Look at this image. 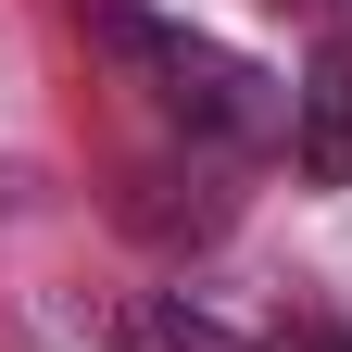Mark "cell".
Segmentation results:
<instances>
[{
	"instance_id": "obj_1",
	"label": "cell",
	"mask_w": 352,
	"mask_h": 352,
	"mask_svg": "<svg viewBox=\"0 0 352 352\" xmlns=\"http://www.w3.org/2000/svg\"><path fill=\"white\" fill-rule=\"evenodd\" d=\"M88 38H101L189 139H264V126H277V76H252L239 51H214L201 25H164L139 0H88Z\"/></svg>"
},
{
	"instance_id": "obj_2",
	"label": "cell",
	"mask_w": 352,
	"mask_h": 352,
	"mask_svg": "<svg viewBox=\"0 0 352 352\" xmlns=\"http://www.w3.org/2000/svg\"><path fill=\"white\" fill-rule=\"evenodd\" d=\"M289 164L315 189H352V51H315L289 88Z\"/></svg>"
},
{
	"instance_id": "obj_3",
	"label": "cell",
	"mask_w": 352,
	"mask_h": 352,
	"mask_svg": "<svg viewBox=\"0 0 352 352\" xmlns=\"http://www.w3.org/2000/svg\"><path fill=\"white\" fill-rule=\"evenodd\" d=\"M113 352H252L227 315H201V302H176V289H151V302H126L113 315Z\"/></svg>"
},
{
	"instance_id": "obj_4",
	"label": "cell",
	"mask_w": 352,
	"mask_h": 352,
	"mask_svg": "<svg viewBox=\"0 0 352 352\" xmlns=\"http://www.w3.org/2000/svg\"><path fill=\"white\" fill-rule=\"evenodd\" d=\"M302 352H352V327H315V340H302Z\"/></svg>"
}]
</instances>
